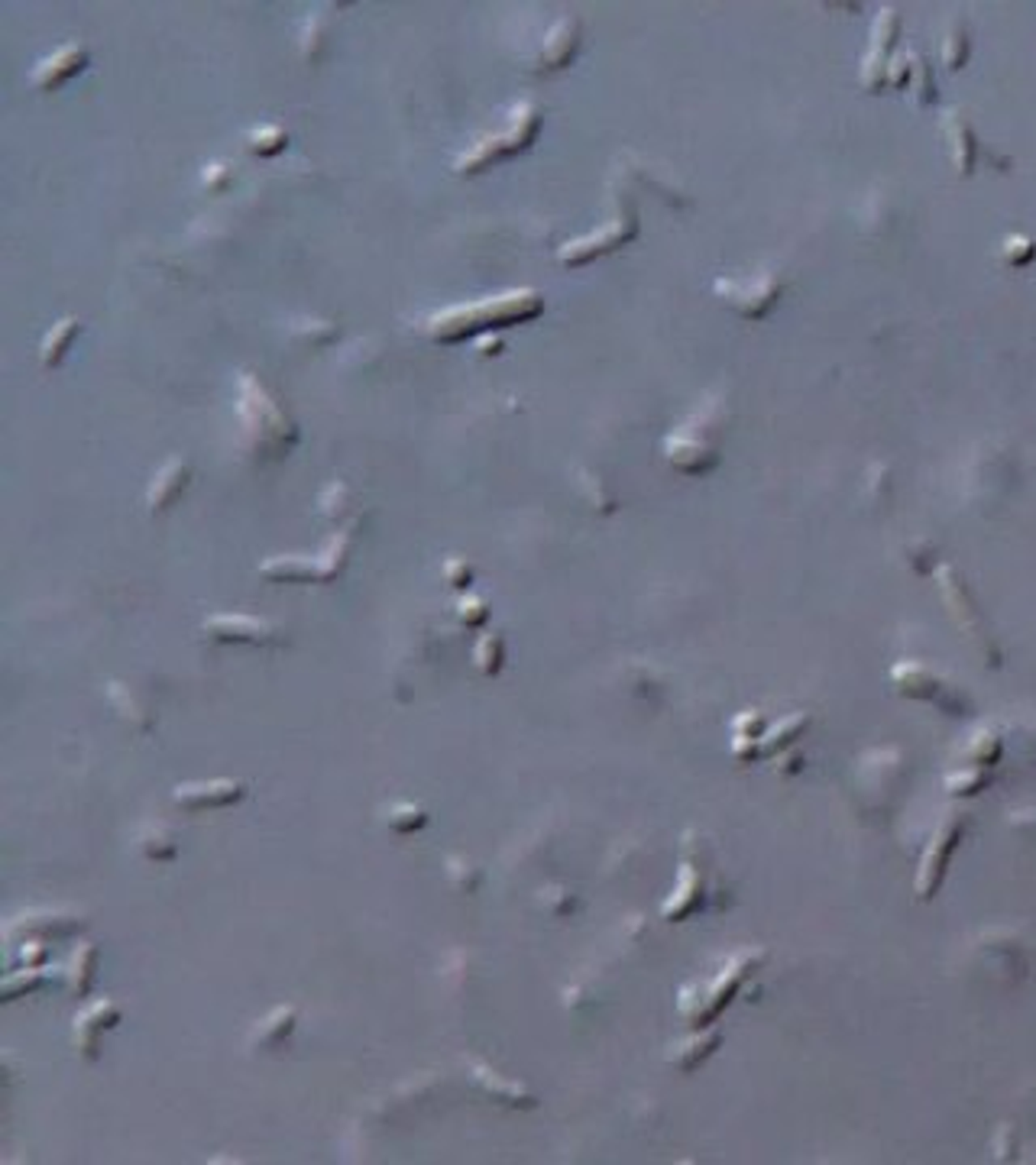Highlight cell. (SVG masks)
Returning <instances> with one entry per match:
<instances>
[{
	"mask_svg": "<svg viewBox=\"0 0 1036 1165\" xmlns=\"http://www.w3.org/2000/svg\"><path fill=\"white\" fill-rule=\"evenodd\" d=\"M959 825H962V823H955V829L949 825L946 832H940V839H936L933 851H929V855L923 858V871H920V880H917L920 897H933L936 884H940V877H943V871H946V851L955 848V839H959Z\"/></svg>",
	"mask_w": 1036,
	"mask_h": 1165,
	"instance_id": "7a4b0ae2",
	"label": "cell"
},
{
	"mask_svg": "<svg viewBox=\"0 0 1036 1165\" xmlns=\"http://www.w3.org/2000/svg\"><path fill=\"white\" fill-rule=\"evenodd\" d=\"M75 331H78V327H75L72 317L52 327L49 337H46V343H42V363H46V367H52V363L62 360V353H65V346H68V341L75 337Z\"/></svg>",
	"mask_w": 1036,
	"mask_h": 1165,
	"instance_id": "5b68a950",
	"label": "cell"
},
{
	"mask_svg": "<svg viewBox=\"0 0 1036 1165\" xmlns=\"http://www.w3.org/2000/svg\"><path fill=\"white\" fill-rule=\"evenodd\" d=\"M82 68H85V52L68 46V49H62L59 56L42 62V65L37 68V75H33V82H37L39 88H56V85L65 82V78L78 75Z\"/></svg>",
	"mask_w": 1036,
	"mask_h": 1165,
	"instance_id": "3957f363",
	"label": "cell"
},
{
	"mask_svg": "<svg viewBox=\"0 0 1036 1165\" xmlns=\"http://www.w3.org/2000/svg\"><path fill=\"white\" fill-rule=\"evenodd\" d=\"M159 486H163V493L149 495V509H153V512L169 509V502L185 489V467H182V460H172V464L156 476L153 489H159Z\"/></svg>",
	"mask_w": 1036,
	"mask_h": 1165,
	"instance_id": "277c9868",
	"label": "cell"
},
{
	"mask_svg": "<svg viewBox=\"0 0 1036 1165\" xmlns=\"http://www.w3.org/2000/svg\"><path fill=\"white\" fill-rule=\"evenodd\" d=\"M246 784L243 780H198V784H182L175 790V803L189 809H217L243 799Z\"/></svg>",
	"mask_w": 1036,
	"mask_h": 1165,
	"instance_id": "6da1fadb",
	"label": "cell"
}]
</instances>
